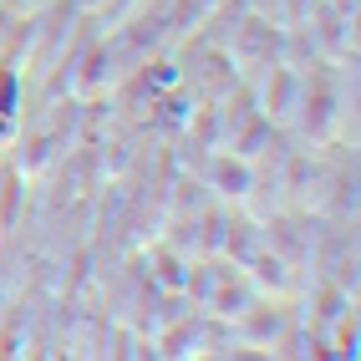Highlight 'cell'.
<instances>
[{
	"mask_svg": "<svg viewBox=\"0 0 361 361\" xmlns=\"http://www.w3.org/2000/svg\"><path fill=\"white\" fill-rule=\"evenodd\" d=\"M214 178L224 183V194H245V188H250V168L239 163V158H219V168H214Z\"/></svg>",
	"mask_w": 361,
	"mask_h": 361,
	"instance_id": "cell-1",
	"label": "cell"
},
{
	"mask_svg": "<svg viewBox=\"0 0 361 361\" xmlns=\"http://www.w3.org/2000/svg\"><path fill=\"white\" fill-rule=\"evenodd\" d=\"M255 270H259L264 285H285V264H280L275 255H259V259H255Z\"/></svg>",
	"mask_w": 361,
	"mask_h": 361,
	"instance_id": "cell-2",
	"label": "cell"
}]
</instances>
